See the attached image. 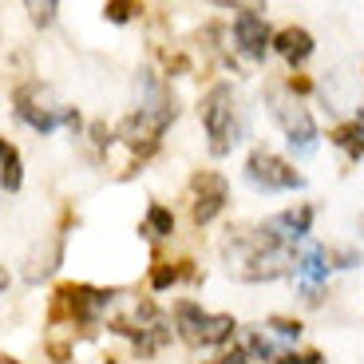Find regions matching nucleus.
Masks as SVG:
<instances>
[{"label": "nucleus", "instance_id": "obj_1", "mask_svg": "<svg viewBox=\"0 0 364 364\" xmlns=\"http://www.w3.org/2000/svg\"><path fill=\"white\" fill-rule=\"evenodd\" d=\"M222 254L234 277L242 282H277L289 269H297V242L282 234L269 218L262 226H237L222 242Z\"/></svg>", "mask_w": 364, "mask_h": 364}, {"label": "nucleus", "instance_id": "obj_2", "mask_svg": "<svg viewBox=\"0 0 364 364\" xmlns=\"http://www.w3.org/2000/svg\"><path fill=\"white\" fill-rule=\"evenodd\" d=\"M174 119H178V100H174L171 83L143 72V80H139V107L115 127V139L143 163V159H151L159 151V139H163V131Z\"/></svg>", "mask_w": 364, "mask_h": 364}, {"label": "nucleus", "instance_id": "obj_3", "mask_svg": "<svg viewBox=\"0 0 364 364\" xmlns=\"http://www.w3.org/2000/svg\"><path fill=\"white\" fill-rule=\"evenodd\" d=\"M103 325H107L111 333H119V337H127L139 356H155L159 348L171 341V317H166L159 305L139 301V297H131V293H119Z\"/></svg>", "mask_w": 364, "mask_h": 364}, {"label": "nucleus", "instance_id": "obj_4", "mask_svg": "<svg viewBox=\"0 0 364 364\" xmlns=\"http://www.w3.org/2000/svg\"><path fill=\"white\" fill-rule=\"evenodd\" d=\"M119 293L115 289H95V285H80V282H64L55 285L52 293V309H48V321L52 325H60V321H68V325H100V321H107L111 305H115Z\"/></svg>", "mask_w": 364, "mask_h": 364}, {"label": "nucleus", "instance_id": "obj_5", "mask_svg": "<svg viewBox=\"0 0 364 364\" xmlns=\"http://www.w3.org/2000/svg\"><path fill=\"white\" fill-rule=\"evenodd\" d=\"M265 103H269V115L277 119V127L289 139L293 151H297V155H313L321 135H317V123H313L309 107H305L285 83H269V87H265Z\"/></svg>", "mask_w": 364, "mask_h": 364}, {"label": "nucleus", "instance_id": "obj_6", "mask_svg": "<svg viewBox=\"0 0 364 364\" xmlns=\"http://www.w3.org/2000/svg\"><path fill=\"white\" fill-rule=\"evenodd\" d=\"M198 115H202V127H206V139H210V155L214 159L230 155L234 143H237V100H234V87H230V83H214V87L202 95Z\"/></svg>", "mask_w": 364, "mask_h": 364}, {"label": "nucleus", "instance_id": "obj_7", "mask_svg": "<svg viewBox=\"0 0 364 364\" xmlns=\"http://www.w3.org/2000/svg\"><path fill=\"white\" fill-rule=\"evenodd\" d=\"M237 321L230 313H206L198 301H178L174 305V333L194 348H218L234 337Z\"/></svg>", "mask_w": 364, "mask_h": 364}, {"label": "nucleus", "instance_id": "obj_8", "mask_svg": "<svg viewBox=\"0 0 364 364\" xmlns=\"http://www.w3.org/2000/svg\"><path fill=\"white\" fill-rule=\"evenodd\" d=\"M12 107H16V115L24 119L32 131H40V135L55 131L60 123H68V127H80V111L60 107V103L52 100V91H48L40 80L20 83V87L12 91Z\"/></svg>", "mask_w": 364, "mask_h": 364}, {"label": "nucleus", "instance_id": "obj_9", "mask_svg": "<svg viewBox=\"0 0 364 364\" xmlns=\"http://www.w3.org/2000/svg\"><path fill=\"white\" fill-rule=\"evenodd\" d=\"M246 178L254 182L257 191L265 194H282V191H301L305 186V174L289 163V159L273 155L269 146H254L246 159Z\"/></svg>", "mask_w": 364, "mask_h": 364}, {"label": "nucleus", "instance_id": "obj_10", "mask_svg": "<svg viewBox=\"0 0 364 364\" xmlns=\"http://www.w3.org/2000/svg\"><path fill=\"white\" fill-rule=\"evenodd\" d=\"M230 202V182L222 178L218 171H198L191 178V218L194 226H206V222H214L226 210Z\"/></svg>", "mask_w": 364, "mask_h": 364}, {"label": "nucleus", "instance_id": "obj_11", "mask_svg": "<svg viewBox=\"0 0 364 364\" xmlns=\"http://www.w3.org/2000/svg\"><path fill=\"white\" fill-rule=\"evenodd\" d=\"M273 36H277V32L269 28V20L262 16L257 4H242V9H237V16H234V48L242 55L262 60V55L273 48Z\"/></svg>", "mask_w": 364, "mask_h": 364}, {"label": "nucleus", "instance_id": "obj_12", "mask_svg": "<svg viewBox=\"0 0 364 364\" xmlns=\"http://www.w3.org/2000/svg\"><path fill=\"white\" fill-rule=\"evenodd\" d=\"M328 269H333V262H328V246H305L301 250V257H297V285H301V293H305L309 305L321 301V285L328 282Z\"/></svg>", "mask_w": 364, "mask_h": 364}, {"label": "nucleus", "instance_id": "obj_13", "mask_svg": "<svg viewBox=\"0 0 364 364\" xmlns=\"http://www.w3.org/2000/svg\"><path fill=\"white\" fill-rule=\"evenodd\" d=\"M273 52L282 55L285 64H305L313 55V36L305 32V28H297V24H289V28H282L277 36H273Z\"/></svg>", "mask_w": 364, "mask_h": 364}, {"label": "nucleus", "instance_id": "obj_14", "mask_svg": "<svg viewBox=\"0 0 364 364\" xmlns=\"http://www.w3.org/2000/svg\"><path fill=\"white\" fill-rule=\"evenodd\" d=\"M269 222L282 230L289 242H305V237H309V230H313V206H305V202H301V206H289V210H282V214H273Z\"/></svg>", "mask_w": 364, "mask_h": 364}, {"label": "nucleus", "instance_id": "obj_15", "mask_svg": "<svg viewBox=\"0 0 364 364\" xmlns=\"http://www.w3.org/2000/svg\"><path fill=\"white\" fill-rule=\"evenodd\" d=\"M328 143L341 146L353 163H360V159H364V127H360V123H341V127H333V131H328Z\"/></svg>", "mask_w": 364, "mask_h": 364}, {"label": "nucleus", "instance_id": "obj_16", "mask_svg": "<svg viewBox=\"0 0 364 364\" xmlns=\"http://www.w3.org/2000/svg\"><path fill=\"white\" fill-rule=\"evenodd\" d=\"M0 163H4V174H0V186H4V194H16L20 182H24V166H20V151L12 139H4L0 143Z\"/></svg>", "mask_w": 364, "mask_h": 364}, {"label": "nucleus", "instance_id": "obj_17", "mask_svg": "<svg viewBox=\"0 0 364 364\" xmlns=\"http://www.w3.org/2000/svg\"><path fill=\"white\" fill-rule=\"evenodd\" d=\"M171 230H174V214L163 202H151V206H146V218H143V234L151 237V242H159V237H171Z\"/></svg>", "mask_w": 364, "mask_h": 364}, {"label": "nucleus", "instance_id": "obj_18", "mask_svg": "<svg viewBox=\"0 0 364 364\" xmlns=\"http://www.w3.org/2000/svg\"><path fill=\"white\" fill-rule=\"evenodd\" d=\"M186 265H191V262H174V265L171 262H155V269H151V289H171L178 277L191 273Z\"/></svg>", "mask_w": 364, "mask_h": 364}, {"label": "nucleus", "instance_id": "obj_19", "mask_svg": "<svg viewBox=\"0 0 364 364\" xmlns=\"http://www.w3.org/2000/svg\"><path fill=\"white\" fill-rule=\"evenodd\" d=\"M135 12H143L135 0H107V4H103V16H107L111 24H127V20H135Z\"/></svg>", "mask_w": 364, "mask_h": 364}, {"label": "nucleus", "instance_id": "obj_20", "mask_svg": "<svg viewBox=\"0 0 364 364\" xmlns=\"http://www.w3.org/2000/svg\"><path fill=\"white\" fill-rule=\"evenodd\" d=\"M250 356H254V360H277V353H273V345H269V337H262V333H250Z\"/></svg>", "mask_w": 364, "mask_h": 364}, {"label": "nucleus", "instance_id": "obj_21", "mask_svg": "<svg viewBox=\"0 0 364 364\" xmlns=\"http://www.w3.org/2000/svg\"><path fill=\"white\" fill-rule=\"evenodd\" d=\"M328 262H333V269H353V265H360V254L356 250H337V246H328Z\"/></svg>", "mask_w": 364, "mask_h": 364}, {"label": "nucleus", "instance_id": "obj_22", "mask_svg": "<svg viewBox=\"0 0 364 364\" xmlns=\"http://www.w3.org/2000/svg\"><path fill=\"white\" fill-rule=\"evenodd\" d=\"M265 325L277 333V337H285V341H297L301 337V321H289V317H269Z\"/></svg>", "mask_w": 364, "mask_h": 364}, {"label": "nucleus", "instance_id": "obj_23", "mask_svg": "<svg viewBox=\"0 0 364 364\" xmlns=\"http://www.w3.org/2000/svg\"><path fill=\"white\" fill-rule=\"evenodd\" d=\"M28 12H32V24H52L55 20V12H60V4L55 0H48V4H28Z\"/></svg>", "mask_w": 364, "mask_h": 364}, {"label": "nucleus", "instance_id": "obj_24", "mask_svg": "<svg viewBox=\"0 0 364 364\" xmlns=\"http://www.w3.org/2000/svg\"><path fill=\"white\" fill-rule=\"evenodd\" d=\"M273 364H325V356L317 348H309V353H282Z\"/></svg>", "mask_w": 364, "mask_h": 364}, {"label": "nucleus", "instance_id": "obj_25", "mask_svg": "<svg viewBox=\"0 0 364 364\" xmlns=\"http://www.w3.org/2000/svg\"><path fill=\"white\" fill-rule=\"evenodd\" d=\"M285 87H289L293 95H309V87H313V83L305 80V75H289V80H285Z\"/></svg>", "mask_w": 364, "mask_h": 364}, {"label": "nucleus", "instance_id": "obj_26", "mask_svg": "<svg viewBox=\"0 0 364 364\" xmlns=\"http://www.w3.org/2000/svg\"><path fill=\"white\" fill-rule=\"evenodd\" d=\"M356 123H360V127H364V103H360V107H356Z\"/></svg>", "mask_w": 364, "mask_h": 364}, {"label": "nucleus", "instance_id": "obj_27", "mask_svg": "<svg viewBox=\"0 0 364 364\" xmlns=\"http://www.w3.org/2000/svg\"><path fill=\"white\" fill-rule=\"evenodd\" d=\"M0 364H16V360H12V356H0Z\"/></svg>", "mask_w": 364, "mask_h": 364}, {"label": "nucleus", "instance_id": "obj_28", "mask_svg": "<svg viewBox=\"0 0 364 364\" xmlns=\"http://www.w3.org/2000/svg\"><path fill=\"white\" fill-rule=\"evenodd\" d=\"M214 364H222V360H214Z\"/></svg>", "mask_w": 364, "mask_h": 364}]
</instances>
